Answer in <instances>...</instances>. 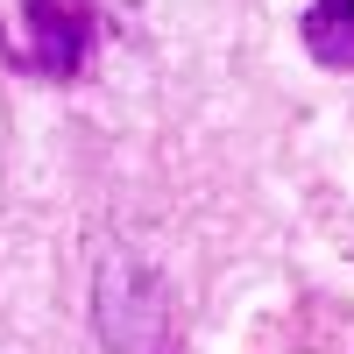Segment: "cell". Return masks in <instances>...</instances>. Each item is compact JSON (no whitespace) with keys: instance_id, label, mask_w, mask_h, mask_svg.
I'll list each match as a JSON object with an SVG mask.
<instances>
[{"instance_id":"1","label":"cell","mask_w":354,"mask_h":354,"mask_svg":"<svg viewBox=\"0 0 354 354\" xmlns=\"http://www.w3.org/2000/svg\"><path fill=\"white\" fill-rule=\"evenodd\" d=\"M93 326H100L106 354H163V340H170V283L156 277V262H142L128 248H113L100 262Z\"/></svg>"},{"instance_id":"2","label":"cell","mask_w":354,"mask_h":354,"mask_svg":"<svg viewBox=\"0 0 354 354\" xmlns=\"http://www.w3.org/2000/svg\"><path fill=\"white\" fill-rule=\"evenodd\" d=\"M21 21H28V64H36L43 78H57V85H71L85 71V57H93L100 15L93 8H71V0H28Z\"/></svg>"},{"instance_id":"3","label":"cell","mask_w":354,"mask_h":354,"mask_svg":"<svg viewBox=\"0 0 354 354\" xmlns=\"http://www.w3.org/2000/svg\"><path fill=\"white\" fill-rule=\"evenodd\" d=\"M298 36L326 71H354V0H312Z\"/></svg>"}]
</instances>
